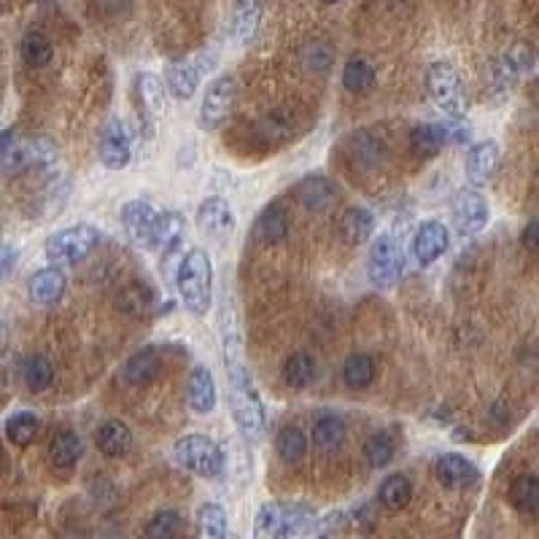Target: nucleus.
<instances>
[{"instance_id": "f257e3e1", "label": "nucleus", "mask_w": 539, "mask_h": 539, "mask_svg": "<svg viewBox=\"0 0 539 539\" xmlns=\"http://www.w3.org/2000/svg\"><path fill=\"white\" fill-rule=\"evenodd\" d=\"M221 359H224V372H227V396H229L232 419H235L240 435L248 443H256L267 432V410L253 386V377L245 367L240 335H237V327L232 324L229 311L224 313V324H221Z\"/></svg>"}, {"instance_id": "7ed1b4c3", "label": "nucleus", "mask_w": 539, "mask_h": 539, "mask_svg": "<svg viewBox=\"0 0 539 539\" xmlns=\"http://www.w3.org/2000/svg\"><path fill=\"white\" fill-rule=\"evenodd\" d=\"M316 512L305 504L294 502H267L259 507L253 518V534L267 539H289L311 534Z\"/></svg>"}, {"instance_id": "412c9836", "label": "nucleus", "mask_w": 539, "mask_h": 539, "mask_svg": "<svg viewBox=\"0 0 539 539\" xmlns=\"http://www.w3.org/2000/svg\"><path fill=\"white\" fill-rule=\"evenodd\" d=\"M261 12H264L261 0H235L232 14H229V36L235 44L248 46L253 41L261 22Z\"/></svg>"}, {"instance_id": "4c0bfd02", "label": "nucleus", "mask_w": 539, "mask_h": 539, "mask_svg": "<svg viewBox=\"0 0 539 539\" xmlns=\"http://www.w3.org/2000/svg\"><path fill=\"white\" fill-rule=\"evenodd\" d=\"M396 456V437L391 432H375L364 443V461L372 469H383L394 461Z\"/></svg>"}, {"instance_id": "dca6fc26", "label": "nucleus", "mask_w": 539, "mask_h": 539, "mask_svg": "<svg viewBox=\"0 0 539 539\" xmlns=\"http://www.w3.org/2000/svg\"><path fill=\"white\" fill-rule=\"evenodd\" d=\"M451 248V229L443 221H424L413 237V253L421 264H435Z\"/></svg>"}, {"instance_id": "6ab92c4d", "label": "nucleus", "mask_w": 539, "mask_h": 539, "mask_svg": "<svg viewBox=\"0 0 539 539\" xmlns=\"http://www.w3.org/2000/svg\"><path fill=\"white\" fill-rule=\"evenodd\" d=\"M435 475H437L440 485H445L448 491H461V488H469L477 483L480 469L461 453H443L435 464Z\"/></svg>"}, {"instance_id": "72a5a7b5", "label": "nucleus", "mask_w": 539, "mask_h": 539, "mask_svg": "<svg viewBox=\"0 0 539 539\" xmlns=\"http://www.w3.org/2000/svg\"><path fill=\"white\" fill-rule=\"evenodd\" d=\"M413 149L421 157H435L448 146V135H445V121H432V124H419L413 129Z\"/></svg>"}, {"instance_id": "f8f14e48", "label": "nucleus", "mask_w": 539, "mask_h": 539, "mask_svg": "<svg viewBox=\"0 0 539 539\" xmlns=\"http://www.w3.org/2000/svg\"><path fill=\"white\" fill-rule=\"evenodd\" d=\"M157 208L149 203V200H127L119 211V221H121V229L127 232V237L149 251V237H152V229H154V221H157Z\"/></svg>"}, {"instance_id": "603ef678", "label": "nucleus", "mask_w": 539, "mask_h": 539, "mask_svg": "<svg viewBox=\"0 0 539 539\" xmlns=\"http://www.w3.org/2000/svg\"><path fill=\"white\" fill-rule=\"evenodd\" d=\"M0 469H4V451H0Z\"/></svg>"}, {"instance_id": "0eeeda50", "label": "nucleus", "mask_w": 539, "mask_h": 539, "mask_svg": "<svg viewBox=\"0 0 539 539\" xmlns=\"http://www.w3.org/2000/svg\"><path fill=\"white\" fill-rule=\"evenodd\" d=\"M100 243V232L92 224H73L68 229L54 232L46 240V256L54 264H76L89 256Z\"/></svg>"}, {"instance_id": "2eb2a0df", "label": "nucleus", "mask_w": 539, "mask_h": 539, "mask_svg": "<svg viewBox=\"0 0 539 539\" xmlns=\"http://www.w3.org/2000/svg\"><path fill=\"white\" fill-rule=\"evenodd\" d=\"M135 95H138L141 116L149 132H154L157 121L165 116V87L154 73H138L135 79Z\"/></svg>"}, {"instance_id": "09e8293b", "label": "nucleus", "mask_w": 539, "mask_h": 539, "mask_svg": "<svg viewBox=\"0 0 539 539\" xmlns=\"http://www.w3.org/2000/svg\"><path fill=\"white\" fill-rule=\"evenodd\" d=\"M523 248H526L528 253H536V251H539V221H536V219H531V221L526 224V229H523Z\"/></svg>"}, {"instance_id": "ea45409f", "label": "nucleus", "mask_w": 539, "mask_h": 539, "mask_svg": "<svg viewBox=\"0 0 539 539\" xmlns=\"http://www.w3.org/2000/svg\"><path fill=\"white\" fill-rule=\"evenodd\" d=\"M38 432H41V424H38V419H36L33 413H14V416L6 421V437H9V443L17 445V448L33 445L36 437H38Z\"/></svg>"}, {"instance_id": "ddd939ff", "label": "nucleus", "mask_w": 539, "mask_h": 539, "mask_svg": "<svg viewBox=\"0 0 539 539\" xmlns=\"http://www.w3.org/2000/svg\"><path fill=\"white\" fill-rule=\"evenodd\" d=\"M453 219H456V229L461 235H477L485 224H488V203L485 197L472 187V189H461L456 203H453Z\"/></svg>"}, {"instance_id": "393cba45", "label": "nucleus", "mask_w": 539, "mask_h": 539, "mask_svg": "<svg viewBox=\"0 0 539 539\" xmlns=\"http://www.w3.org/2000/svg\"><path fill=\"white\" fill-rule=\"evenodd\" d=\"M286 235H289V216H286L284 205L270 203L253 224V237L261 245H276V243L286 240Z\"/></svg>"}, {"instance_id": "9b49d317", "label": "nucleus", "mask_w": 539, "mask_h": 539, "mask_svg": "<svg viewBox=\"0 0 539 539\" xmlns=\"http://www.w3.org/2000/svg\"><path fill=\"white\" fill-rule=\"evenodd\" d=\"M197 227L208 240L227 243L235 232V213L224 197H205L197 208Z\"/></svg>"}, {"instance_id": "864d4df0", "label": "nucleus", "mask_w": 539, "mask_h": 539, "mask_svg": "<svg viewBox=\"0 0 539 539\" xmlns=\"http://www.w3.org/2000/svg\"><path fill=\"white\" fill-rule=\"evenodd\" d=\"M321 4H337V0H321Z\"/></svg>"}, {"instance_id": "8fccbe9b", "label": "nucleus", "mask_w": 539, "mask_h": 539, "mask_svg": "<svg viewBox=\"0 0 539 539\" xmlns=\"http://www.w3.org/2000/svg\"><path fill=\"white\" fill-rule=\"evenodd\" d=\"M14 261H17L14 248H9V245H0V281H6V278H9V273L14 270Z\"/></svg>"}, {"instance_id": "c9c22d12", "label": "nucleus", "mask_w": 539, "mask_h": 539, "mask_svg": "<svg viewBox=\"0 0 539 539\" xmlns=\"http://www.w3.org/2000/svg\"><path fill=\"white\" fill-rule=\"evenodd\" d=\"M22 380H25V386L33 394H41V391L52 388V383H54V367H52V361L46 356H41V353L28 356V361L22 364Z\"/></svg>"}, {"instance_id": "bb28decb", "label": "nucleus", "mask_w": 539, "mask_h": 539, "mask_svg": "<svg viewBox=\"0 0 539 539\" xmlns=\"http://www.w3.org/2000/svg\"><path fill=\"white\" fill-rule=\"evenodd\" d=\"M181 235H184V216L178 211H160L154 229H152V237H149V251L170 253L178 248Z\"/></svg>"}, {"instance_id": "5701e85b", "label": "nucleus", "mask_w": 539, "mask_h": 539, "mask_svg": "<svg viewBox=\"0 0 539 539\" xmlns=\"http://www.w3.org/2000/svg\"><path fill=\"white\" fill-rule=\"evenodd\" d=\"M337 237L348 245H364L375 232V216L367 208H348L337 216Z\"/></svg>"}, {"instance_id": "aec40b11", "label": "nucleus", "mask_w": 539, "mask_h": 539, "mask_svg": "<svg viewBox=\"0 0 539 539\" xmlns=\"http://www.w3.org/2000/svg\"><path fill=\"white\" fill-rule=\"evenodd\" d=\"M157 305V292L154 286H149L146 281L135 278L129 284H124L116 294V308L119 313L129 316V319H144L154 311Z\"/></svg>"}, {"instance_id": "20e7f679", "label": "nucleus", "mask_w": 539, "mask_h": 539, "mask_svg": "<svg viewBox=\"0 0 539 539\" xmlns=\"http://www.w3.org/2000/svg\"><path fill=\"white\" fill-rule=\"evenodd\" d=\"M173 461L197 477L213 480L224 472V453L221 448L205 435H184L173 445Z\"/></svg>"}, {"instance_id": "e433bc0d", "label": "nucleus", "mask_w": 539, "mask_h": 539, "mask_svg": "<svg viewBox=\"0 0 539 539\" xmlns=\"http://www.w3.org/2000/svg\"><path fill=\"white\" fill-rule=\"evenodd\" d=\"M276 453L286 464H297L308 453V437L300 427H284L276 437Z\"/></svg>"}, {"instance_id": "58836bf2", "label": "nucleus", "mask_w": 539, "mask_h": 539, "mask_svg": "<svg viewBox=\"0 0 539 539\" xmlns=\"http://www.w3.org/2000/svg\"><path fill=\"white\" fill-rule=\"evenodd\" d=\"M197 531L203 539H224L227 536V510L216 502H205L197 510Z\"/></svg>"}, {"instance_id": "6e6552de", "label": "nucleus", "mask_w": 539, "mask_h": 539, "mask_svg": "<svg viewBox=\"0 0 539 539\" xmlns=\"http://www.w3.org/2000/svg\"><path fill=\"white\" fill-rule=\"evenodd\" d=\"M235 79L232 76H219L208 84L205 89V97H203V105H200V124L203 129L213 132L219 129L229 113H232V105H235Z\"/></svg>"}, {"instance_id": "a211bd4d", "label": "nucleus", "mask_w": 539, "mask_h": 539, "mask_svg": "<svg viewBox=\"0 0 539 539\" xmlns=\"http://www.w3.org/2000/svg\"><path fill=\"white\" fill-rule=\"evenodd\" d=\"M297 200L311 211V213H327L337 205L340 189L332 178L327 176H308L297 184Z\"/></svg>"}, {"instance_id": "37998d69", "label": "nucleus", "mask_w": 539, "mask_h": 539, "mask_svg": "<svg viewBox=\"0 0 539 539\" xmlns=\"http://www.w3.org/2000/svg\"><path fill=\"white\" fill-rule=\"evenodd\" d=\"M178 531H181V515L176 510H162L144 526V534L152 539H170Z\"/></svg>"}, {"instance_id": "c756f323", "label": "nucleus", "mask_w": 539, "mask_h": 539, "mask_svg": "<svg viewBox=\"0 0 539 539\" xmlns=\"http://www.w3.org/2000/svg\"><path fill=\"white\" fill-rule=\"evenodd\" d=\"M507 496H510V504L518 512L536 515V510H539V477L531 475V472L515 477L512 485H510V491H507Z\"/></svg>"}, {"instance_id": "cd10ccee", "label": "nucleus", "mask_w": 539, "mask_h": 539, "mask_svg": "<svg viewBox=\"0 0 539 539\" xmlns=\"http://www.w3.org/2000/svg\"><path fill=\"white\" fill-rule=\"evenodd\" d=\"M81 453H84V445L79 435L73 432H57L54 440L49 443V464L57 472H70L81 461Z\"/></svg>"}, {"instance_id": "1a4fd4ad", "label": "nucleus", "mask_w": 539, "mask_h": 539, "mask_svg": "<svg viewBox=\"0 0 539 539\" xmlns=\"http://www.w3.org/2000/svg\"><path fill=\"white\" fill-rule=\"evenodd\" d=\"M97 157L103 168L108 170H121L132 160V132L121 119H108V124L100 132L97 141Z\"/></svg>"}, {"instance_id": "c85d7f7f", "label": "nucleus", "mask_w": 539, "mask_h": 539, "mask_svg": "<svg viewBox=\"0 0 539 539\" xmlns=\"http://www.w3.org/2000/svg\"><path fill=\"white\" fill-rule=\"evenodd\" d=\"M348 154L353 160L356 168L361 170H372L380 160H383V144L375 138L369 129H361L356 135H351L348 141Z\"/></svg>"}, {"instance_id": "79ce46f5", "label": "nucleus", "mask_w": 539, "mask_h": 539, "mask_svg": "<svg viewBox=\"0 0 539 539\" xmlns=\"http://www.w3.org/2000/svg\"><path fill=\"white\" fill-rule=\"evenodd\" d=\"M20 52H22L25 65H30V68H46V65L52 62V54H54L52 41H49L44 33H28V36L22 38Z\"/></svg>"}, {"instance_id": "9d476101", "label": "nucleus", "mask_w": 539, "mask_h": 539, "mask_svg": "<svg viewBox=\"0 0 539 539\" xmlns=\"http://www.w3.org/2000/svg\"><path fill=\"white\" fill-rule=\"evenodd\" d=\"M213 57H195V60H181V62H170L165 68V89L178 97V100H192L203 76L211 70Z\"/></svg>"}, {"instance_id": "4be33fe9", "label": "nucleus", "mask_w": 539, "mask_h": 539, "mask_svg": "<svg viewBox=\"0 0 539 539\" xmlns=\"http://www.w3.org/2000/svg\"><path fill=\"white\" fill-rule=\"evenodd\" d=\"M28 294H30V300H33L38 308H49V305L60 303L62 294H65V273H62L57 264L38 270V273L30 276Z\"/></svg>"}, {"instance_id": "a19ab883", "label": "nucleus", "mask_w": 539, "mask_h": 539, "mask_svg": "<svg viewBox=\"0 0 539 539\" xmlns=\"http://www.w3.org/2000/svg\"><path fill=\"white\" fill-rule=\"evenodd\" d=\"M375 84V68L364 60V57H353L345 62L343 68V87L351 95H361Z\"/></svg>"}, {"instance_id": "a18cd8bd", "label": "nucleus", "mask_w": 539, "mask_h": 539, "mask_svg": "<svg viewBox=\"0 0 539 539\" xmlns=\"http://www.w3.org/2000/svg\"><path fill=\"white\" fill-rule=\"evenodd\" d=\"M502 62H504L515 76H520V73H526V70L534 68V49H531L528 44H515V46L502 57Z\"/></svg>"}, {"instance_id": "b1692460", "label": "nucleus", "mask_w": 539, "mask_h": 539, "mask_svg": "<svg viewBox=\"0 0 539 539\" xmlns=\"http://www.w3.org/2000/svg\"><path fill=\"white\" fill-rule=\"evenodd\" d=\"M95 445L103 456L108 459H121L124 453H129L132 448V432L124 421L119 419H105L97 429H95Z\"/></svg>"}, {"instance_id": "a878e982", "label": "nucleus", "mask_w": 539, "mask_h": 539, "mask_svg": "<svg viewBox=\"0 0 539 539\" xmlns=\"http://www.w3.org/2000/svg\"><path fill=\"white\" fill-rule=\"evenodd\" d=\"M160 369H162V356H160V351H157V348H144V351L132 353V356L127 359V364H124V369H121V377H124V383H129V386H149L152 380H157Z\"/></svg>"}, {"instance_id": "f3484780", "label": "nucleus", "mask_w": 539, "mask_h": 539, "mask_svg": "<svg viewBox=\"0 0 539 539\" xmlns=\"http://www.w3.org/2000/svg\"><path fill=\"white\" fill-rule=\"evenodd\" d=\"M499 165V144L496 141H477L469 146L464 160V173L472 187H485Z\"/></svg>"}, {"instance_id": "de8ad7c7", "label": "nucleus", "mask_w": 539, "mask_h": 539, "mask_svg": "<svg viewBox=\"0 0 539 539\" xmlns=\"http://www.w3.org/2000/svg\"><path fill=\"white\" fill-rule=\"evenodd\" d=\"M445 135H448V146H451V144H453V146H461V144H467V141L472 138L469 127H467V124H459V119L445 121Z\"/></svg>"}, {"instance_id": "7c9ffc66", "label": "nucleus", "mask_w": 539, "mask_h": 539, "mask_svg": "<svg viewBox=\"0 0 539 539\" xmlns=\"http://www.w3.org/2000/svg\"><path fill=\"white\" fill-rule=\"evenodd\" d=\"M316 372H319L316 359H313L311 353H305V351L292 353V356L286 359V364H284V380H286V386L294 388V391H303V388L313 386Z\"/></svg>"}, {"instance_id": "2f4dec72", "label": "nucleus", "mask_w": 539, "mask_h": 539, "mask_svg": "<svg viewBox=\"0 0 539 539\" xmlns=\"http://www.w3.org/2000/svg\"><path fill=\"white\" fill-rule=\"evenodd\" d=\"M345 421L335 413H324L313 424V443L319 451H337L345 443Z\"/></svg>"}, {"instance_id": "39448f33", "label": "nucleus", "mask_w": 539, "mask_h": 539, "mask_svg": "<svg viewBox=\"0 0 539 539\" xmlns=\"http://www.w3.org/2000/svg\"><path fill=\"white\" fill-rule=\"evenodd\" d=\"M427 92L451 119H461L469 108V92L461 73L451 62H432L427 70Z\"/></svg>"}, {"instance_id": "f03ea898", "label": "nucleus", "mask_w": 539, "mask_h": 539, "mask_svg": "<svg viewBox=\"0 0 539 539\" xmlns=\"http://www.w3.org/2000/svg\"><path fill=\"white\" fill-rule=\"evenodd\" d=\"M178 294L189 313L205 316L213 305V267L205 248H189L176 276Z\"/></svg>"}, {"instance_id": "423d86ee", "label": "nucleus", "mask_w": 539, "mask_h": 539, "mask_svg": "<svg viewBox=\"0 0 539 539\" xmlns=\"http://www.w3.org/2000/svg\"><path fill=\"white\" fill-rule=\"evenodd\" d=\"M404 248L394 235H377L369 245V256H367V276L372 281V286L377 289H391L399 284L402 273H404Z\"/></svg>"}, {"instance_id": "4468645a", "label": "nucleus", "mask_w": 539, "mask_h": 539, "mask_svg": "<svg viewBox=\"0 0 539 539\" xmlns=\"http://www.w3.org/2000/svg\"><path fill=\"white\" fill-rule=\"evenodd\" d=\"M187 408L195 416H211L216 410V380L205 364H195L187 377Z\"/></svg>"}, {"instance_id": "3c124183", "label": "nucleus", "mask_w": 539, "mask_h": 539, "mask_svg": "<svg viewBox=\"0 0 539 539\" xmlns=\"http://www.w3.org/2000/svg\"><path fill=\"white\" fill-rule=\"evenodd\" d=\"M127 6V0H97V9L103 14H119Z\"/></svg>"}, {"instance_id": "c03bdc74", "label": "nucleus", "mask_w": 539, "mask_h": 539, "mask_svg": "<svg viewBox=\"0 0 539 539\" xmlns=\"http://www.w3.org/2000/svg\"><path fill=\"white\" fill-rule=\"evenodd\" d=\"M332 60H335V52H332V46H327L324 41H311L305 49H303V62H305V68L308 70H329V65H332Z\"/></svg>"}, {"instance_id": "f704fd0d", "label": "nucleus", "mask_w": 539, "mask_h": 539, "mask_svg": "<svg viewBox=\"0 0 539 539\" xmlns=\"http://www.w3.org/2000/svg\"><path fill=\"white\" fill-rule=\"evenodd\" d=\"M375 380V359L369 353H353L343 364V383L348 388H367Z\"/></svg>"}, {"instance_id": "473e14b6", "label": "nucleus", "mask_w": 539, "mask_h": 539, "mask_svg": "<svg viewBox=\"0 0 539 539\" xmlns=\"http://www.w3.org/2000/svg\"><path fill=\"white\" fill-rule=\"evenodd\" d=\"M413 483L408 475H388L377 488V502L388 510H404L410 504Z\"/></svg>"}, {"instance_id": "49530a36", "label": "nucleus", "mask_w": 539, "mask_h": 539, "mask_svg": "<svg viewBox=\"0 0 539 539\" xmlns=\"http://www.w3.org/2000/svg\"><path fill=\"white\" fill-rule=\"evenodd\" d=\"M256 132L261 135V138H270L273 144H278V141H284L286 135H289V124L281 116H270V119L261 121V129L256 127Z\"/></svg>"}]
</instances>
